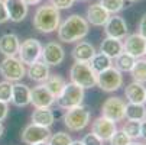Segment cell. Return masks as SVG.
Segmentation results:
<instances>
[{
  "label": "cell",
  "instance_id": "1",
  "mask_svg": "<svg viewBox=\"0 0 146 145\" xmlns=\"http://www.w3.org/2000/svg\"><path fill=\"white\" fill-rule=\"evenodd\" d=\"M58 39L61 42L71 44L84 39L90 32V23L80 15H71L58 26Z\"/></svg>",
  "mask_w": 146,
  "mask_h": 145
},
{
  "label": "cell",
  "instance_id": "2",
  "mask_svg": "<svg viewBox=\"0 0 146 145\" xmlns=\"http://www.w3.org/2000/svg\"><path fill=\"white\" fill-rule=\"evenodd\" d=\"M61 23V13L52 3H45L39 6L33 15L32 25L38 32L52 33L58 29Z\"/></svg>",
  "mask_w": 146,
  "mask_h": 145
},
{
  "label": "cell",
  "instance_id": "3",
  "mask_svg": "<svg viewBox=\"0 0 146 145\" xmlns=\"http://www.w3.org/2000/svg\"><path fill=\"white\" fill-rule=\"evenodd\" d=\"M90 118H91L90 108L84 105H78L67 109V112L64 113V125L71 132H80L88 126Z\"/></svg>",
  "mask_w": 146,
  "mask_h": 145
},
{
  "label": "cell",
  "instance_id": "4",
  "mask_svg": "<svg viewBox=\"0 0 146 145\" xmlns=\"http://www.w3.org/2000/svg\"><path fill=\"white\" fill-rule=\"evenodd\" d=\"M71 83H75L82 89H91L97 84V74L93 71L88 63H75L70 68Z\"/></svg>",
  "mask_w": 146,
  "mask_h": 145
},
{
  "label": "cell",
  "instance_id": "5",
  "mask_svg": "<svg viewBox=\"0 0 146 145\" xmlns=\"http://www.w3.org/2000/svg\"><path fill=\"white\" fill-rule=\"evenodd\" d=\"M84 97H86V93H84V89L80 87L75 83H67L64 90L61 92V94L55 99V103L61 108V109H70V108H74V106H78V105H82L84 102Z\"/></svg>",
  "mask_w": 146,
  "mask_h": 145
},
{
  "label": "cell",
  "instance_id": "6",
  "mask_svg": "<svg viewBox=\"0 0 146 145\" xmlns=\"http://www.w3.org/2000/svg\"><path fill=\"white\" fill-rule=\"evenodd\" d=\"M26 74L25 64L19 58L15 57H5L0 61V76L10 83L20 81Z\"/></svg>",
  "mask_w": 146,
  "mask_h": 145
},
{
  "label": "cell",
  "instance_id": "7",
  "mask_svg": "<svg viewBox=\"0 0 146 145\" xmlns=\"http://www.w3.org/2000/svg\"><path fill=\"white\" fill-rule=\"evenodd\" d=\"M103 92L113 93L117 92L120 87H123V73H120L116 67H109L97 74V84Z\"/></svg>",
  "mask_w": 146,
  "mask_h": 145
},
{
  "label": "cell",
  "instance_id": "8",
  "mask_svg": "<svg viewBox=\"0 0 146 145\" xmlns=\"http://www.w3.org/2000/svg\"><path fill=\"white\" fill-rule=\"evenodd\" d=\"M40 54H42V44L35 38H28L19 45L17 55L23 64L31 65V64L36 63L40 58Z\"/></svg>",
  "mask_w": 146,
  "mask_h": 145
},
{
  "label": "cell",
  "instance_id": "9",
  "mask_svg": "<svg viewBox=\"0 0 146 145\" xmlns=\"http://www.w3.org/2000/svg\"><path fill=\"white\" fill-rule=\"evenodd\" d=\"M126 103L120 97H109L101 106V116L113 122H121L124 119Z\"/></svg>",
  "mask_w": 146,
  "mask_h": 145
},
{
  "label": "cell",
  "instance_id": "10",
  "mask_svg": "<svg viewBox=\"0 0 146 145\" xmlns=\"http://www.w3.org/2000/svg\"><path fill=\"white\" fill-rule=\"evenodd\" d=\"M51 135L52 132L49 131V128L36 125V123H29L28 126L23 128L22 134H20V139H22V142L31 145L36 142H48Z\"/></svg>",
  "mask_w": 146,
  "mask_h": 145
},
{
  "label": "cell",
  "instance_id": "11",
  "mask_svg": "<svg viewBox=\"0 0 146 145\" xmlns=\"http://www.w3.org/2000/svg\"><path fill=\"white\" fill-rule=\"evenodd\" d=\"M40 58H42V61L45 64H48L49 67L51 65L52 67L61 65L65 59V49L58 42H48L45 47H42Z\"/></svg>",
  "mask_w": 146,
  "mask_h": 145
},
{
  "label": "cell",
  "instance_id": "12",
  "mask_svg": "<svg viewBox=\"0 0 146 145\" xmlns=\"http://www.w3.org/2000/svg\"><path fill=\"white\" fill-rule=\"evenodd\" d=\"M123 51L130 54L132 57H135L136 59L143 58L145 57V51H146V39L139 35V33H132V35H126L123 38Z\"/></svg>",
  "mask_w": 146,
  "mask_h": 145
},
{
  "label": "cell",
  "instance_id": "13",
  "mask_svg": "<svg viewBox=\"0 0 146 145\" xmlns=\"http://www.w3.org/2000/svg\"><path fill=\"white\" fill-rule=\"evenodd\" d=\"M103 28H104V33H106L107 36L116 38V39H123L129 32L126 20H124L121 16H119V15L110 16Z\"/></svg>",
  "mask_w": 146,
  "mask_h": 145
},
{
  "label": "cell",
  "instance_id": "14",
  "mask_svg": "<svg viewBox=\"0 0 146 145\" xmlns=\"http://www.w3.org/2000/svg\"><path fill=\"white\" fill-rule=\"evenodd\" d=\"M116 131H117L116 122H113V120H110L107 118H104V116H98L91 123V132L96 134L103 142L109 141Z\"/></svg>",
  "mask_w": 146,
  "mask_h": 145
},
{
  "label": "cell",
  "instance_id": "15",
  "mask_svg": "<svg viewBox=\"0 0 146 145\" xmlns=\"http://www.w3.org/2000/svg\"><path fill=\"white\" fill-rule=\"evenodd\" d=\"M54 103H55V97L49 93V90L44 84H39V86L31 89V105L35 109L51 108Z\"/></svg>",
  "mask_w": 146,
  "mask_h": 145
},
{
  "label": "cell",
  "instance_id": "16",
  "mask_svg": "<svg viewBox=\"0 0 146 145\" xmlns=\"http://www.w3.org/2000/svg\"><path fill=\"white\" fill-rule=\"evenodd\" d=\"M5 5L7 9L9 20L15 23H19L28 16L29 6L23 2V0H5Z\"/></svg>",
  "mask_w": 146,
  "mask_h": 145
},
{
  "label": "cell",
  "instance_id": "17",
  "mask_svg": "<svg viewBox=\"0 0 146 145\" xmlns=\"http://www.w3.org/2000/svg\"><path fill=\"white\" fill-rule=\"evenodd\" d=\"M96 52L97 51L93 44L87 42V41H78L71 51V57L77 63H90V59L94 57Z\"/></svg>",
  "mask_w": 146,
  "mask_h": 145
},
{
  "label": "cell",
  "instance_id": "18",
  "mask_svg": "<svg viewBox=\"0 0 146 145\" xmlns=\"http://www.w3.org/2000/svg\"><path fill=\"white\" fill-rule=\"evenodd\" d=\"M86 17H87V22L91 23L93 26H104V23L110 17V13L100 3H93L91 6H88Z\"/></svg>",
  "mask_w": 146,
  "mask_h": 145
},
{
  "label": "cell",
  "instance_id": "19",
  "mask_svg": "<svg viewBox=\"0 0 146 145\" xmlns=\"http://www.w3.org/2000/svg\"><path fill=\"white\" fill-rule=\"evenodd\" d=\"M15 106L17 108H25L31 105V89L26 84L16 81L12 89V100H10Z\"/></svg>",
  "mask_w": 146,
  "mask_h": 145
},
{
  "label": "cell",
  "instance_id": "20",
  "mask_svg": "<svg viewBox=\"0 0 146 145\" xmlns=\"http://www.w3.org/2000/svg\"><path fill=\"white\" fill-rule=\"evenodd\" d=\"M20 41L16 33H5L0 36V54L5 57H15L19 51Z\"/></svg>",
  "mask_w": 146,
  "mask_h": 145
},
{
  "label": "cell",
  "instance_id": "21",
  "mask_svg": "<svg viewBox=\"0 0 146 145\" xmlns=\"http://www.w3.org/2000/svg\"><path fill=\"white\" fill-rule=\"evenodd\" d=\"M124 96H126L127 102H130V103H145L146 87L143 86V83L133 80L124 89Z\"/></svg>",
  "mask_w": 146,
  "mask_h": 145
},
{
  "label": "cell",
  "instance_id": "22",
  "mask_svg": "<svg viewBox=\"0 0 146 145\" xmlns=\"http://www.w3.org/2000/svg\"><path fill=\"white\" fill-rule=\"evenodd\" d=\"M26 73H28L29 78L32 81H36V83H44L49 77V74H51L49 65L45 64L44 61H39V59L36 61V63H33V64L29 65V68L26 70Z\"/></svg>",
  "mask_w": 146,
  "mask_h": 145
},
{
  "label": "cell",
  "instance_id": "23",
  "mask_svg": "<svg viewBox=\"0 0 146 145\" xmlns=\"http://www.w3.org/2000/svg\"><path fill=\"white\" fill-rule=\"evenodd\" d=\"M123 51V42L121 39H116V38H104L100 44V52L106 54L107 57H110L111 59H114L120 52Z\"/></svg>",
  "mask_w": 146,
  "mask_h": 145
},
{
  "label": "cell",
  "instance_id": "24",
  "mask_svg": "<svg viewBox=\"0 0 146 145\" xmlns=\"http://www.w3.org/2000/svg\"><path fill=\"white\" fill-rule=\"evenodd\" d=\"M32 123H36V125L40 126H52V123L55 122V115L51 110V108H38L32 112Z\"/></svg>",
  "mask_w": 146,
  "mask_h": 145
},
{
  "label": "cell",
  "instance_id": "25",
  "mask_svg": "<svg viewBox=\"0 0 146 145\" xmlns=\"http://www.w3.org/2000/svg\"><path fill=\"white\" fill-rule=\"evenodd\" d=\"M65 84H67L65 78L62 77V76H59V74H49V77L44 81V86L49 90V93H51L55 99L61 94L62 90H64Z\"/></svg>",
  "mask_w": 146,
  "mask_h": 145
},
{
  "label": "cell",
  "instance_id": "26",
  "mask_svg": "<svg viewBox=\"0 0 146 145\" xmlns=\"http://www.w3.org/2000/svg\"><path fill=\"white\" fill-rule=\"evenodd\" d=\"M136 63V58L130 54L121 51L114 59H113V67H116L120 73H130L133 65Z\"/></svg>",
  "mask_w": 146,
  "mask_h": 145
},
{
  "label": "cell",
  "instance_id": "27",
  "mask_svg": "<svg viewBox=\"0 0 146 145\" xmlns=\"http://www.w3.org/2000/svg\"><path fill=\"white\" fill-rule=\"evenodd\" d=\"M124 119L129 120H143L146 119V108L145 103H127L124 110Z\"/></svg>",
  "mask_w": 146,
  "mask_h": 145
},
{
  "label": "cell",
  "instance_id": "28",
  "mask_svg": "<svg viewBox=\"0 0 146 145\" xmlns=\"http://www.w3.org/2000/svg\"><path fill=\"white\" fill-rule=\"evenodd\" d=\"M90 67L93 68V71L96 74L104 71V70H107L109 67L113 65V59L110 57H107L106 54H103V52H96L94 57L90 59Z\"/></svg>",
  "mask_w": 146,
  "mask_h": 145
},
{
  "label": "cell",
  "instance_id": "29",
  "mask_svg": "<svg viewBox=\"0 0 146 145\" xmlns=\"http://www.w3.org/2000/svg\"><path fill=\"white\" fill-rule=\"evenodd\" d=\"M130 74H132L135 81L146 83V59H143V58L136 59V63H135Z\"/></svg>",
  "mask_w": 146,
  "mask_h": 145
},
{
  "label": "cell",
  "instance_id": "30",
  "mask_svg": "<svg viewBox=\"0 0 146 145\" xmlns=\"http://www.w3.org/2000/svg\"><path fill=\"white\" fill-rule=\"evenodd\" d=\"M121 131L126 134L132 141L135 139H139L140 138V122L139 120H126L123 123V128Z\"/></svg>",
  "mask_w": 146,
  "mask_h": 145
},
{
  "label": "cell",
  "instance_id": "31",
  "mask_svg": "<svg viewBox=\"0 0 146 145\" xmlns=\"http://www.w3.org/2000/svg\"><path fill=\"white\" fill-rule=\"evenodd\" d=\"M110 15H116L124 7V0H100L98 2Z\"/></svg>",
  "mask_w": 146,
  "mask_h": 145
},
{
  "label": "cell",
  "instance_id": "32",
  "mask_svg": "<svg viewBox=\"0 0 146 145\" xmlns=\"http://www.w3.org/2000/svg\"><path fill=\"white\" fill-rule=\"evenodd\" d=\"M72 142V138L67 132H56L49 136L48 145H70Z\"/></svg>",
  "mask_w": 146,
  "mask_h": 145
},
{
  "label": "cell",
  "instance_id": "33",
  "mask_svg": "<svg viewBox=\"0 0 146 145\" xmlns=\"http://www.w3.org/2000/svg\"><path fill=\"white\" fill-rule=\"evenodd\" d=\"M12 89H13V84L10 81L7 80L0 81V100L9 103L12 100Z\"/></svg>",
  "mask_w": 146,
  "mask_h": 145
},
{
  "label": "cell",
  "instance_id": "34",
  "mask_svg": "<svg viewBox=\"0 0 146 145\" xmlns=\"http://www.w3.org/2000/svg\"><path fill=\"white\" fill-rule=\"evenodd\" d=\"M130 138L124 134L123 131H116L114 134H113V136L109 139V142H110V145H129L130 144Z\"/></svg>",
  "mask_w": 146,
  "mask_h": 145
},
{
  "label": "cell",
  "instance_id": "35",
  "mask_svg": "<svg viewBox=\"0 0 146 145\" xmlns=\"http://www.w3.org/2000/svg\"><path fill=\"white\" fill-rule=\"evenodd\" d=\"M81 141H82V144H84V145H103V141L96 134H93V132L87 134Z\"/></svg>",
  "mask_w": 146,
  "mask_h": 145
},
{
  "label": "cell",
  "instance_id": "36",
  "mask_svg": "<svg viewBox=\"0 0 146 145\" xmlns=\"http://www.w3.org/2000/svg\"><path fill=\"white\" fill-rule=\"evenodd\" d=\"M75 0H51V3L58 9V10H62V9H70L72 5H74Z\"/></svg>",
  "mask_w": 146,
  "mask_h": 145
},
{
  "label": "cell",
  "instance_id": "37",
  "mask_svg": "<svg viewBox=\"0 0 146 145\" xmlns=\"http://www.w3.org/2000/svg\"><path fill=\"white\" fill-rule=\"evenodd\" d=\"M6 22H9L7 9L5 5V0H0V23H6Z\"/></svg>",
  "mask_w": 146,
  "mask_h": 145
},
{
  "label": "cell",
  "instance_id": "38",
  "mask_svg": "<svg viewBox=\"0 0 146 145\" xmlns=\"http://www.w3.org/2000/svg\"><path fill=\"white\" fill-rule=\"evenodd\" d=\"M9 115V103L0 100V122H3Z\"/></svg>",
  "mask_w": 146,
  "mask_h": 145
},
{
  "label": "cell",
  "instance_id": "39",
  "mask_svg": "<svg viewBox=\"0 0 146 145\" xmlns=\"http://www.w3.org/2000/svg\"><path fill=\"white\" fill-rule=\"evenodd\" d=\"M137 33L142 35L145 39H146V13L140 17L139 20V26H137Z\"/></svg>",
  "mask_w": 146,
  "mask_h": 145
},
{
  "label": "cell",
  "instance_id": "40",
  "mask_svg": "<svg viewBox=\"0 0 146 145\" xmlns=\"http://www.w3.org/2000/svg\"><path fill=\"white\" fill-rule=\"evenodd\" d=\"M140 138L146 141V119L140 120Z\"/></svg>",
  "mask_w": 146,
  "mask_h": 145
},
{
  "label": "cell",
  "instance_id": "41",
  "mask_svg": "<svg viewBox=\"0 0 146 145\" xmlns=\"http://www.w3.org/2000/svg\"><path fill=\"white\" fill-rule=\"evenodd\" d=\"M23 2H25L28 6H35V5H39L42 0H23Z\"/></svg>",
  "mask_w": 146,
  "mask_h": 145
},
{
  "label": "cell",
  "instance_id": "42",
  "mask_svg": "<svg viewBox=\"0 0 146 145\" xmlns=\"http://www.w3.org/2000/svg\"><path fill=\"white\" fill-rule=\"evenodd\" d=\"M70 145H84V144H82V141H80V139H77V141H72Z\"/></svg>",
  "mask_w": 146,
  "mask_h": 145
},
{
  "label": "cell",
  "instance_id": "43",
  "mask_svg": "<svg viewBox=\"0 0 146 145\" xmlns=\"http://www.w3.org/2000/svg\"><path fill=\"white\" fill-rule=\"evenodd\" d=\"M129 145H145V144H142V142H139V141H136V139H135V141H130V144H129Z\"/></svg>",
  "mask_w": 146,
  "mask_h": 145
},
{
  "label": "cell",
  "instance_id": "44",
  "mask_svg": "<svg viewBox=\"0 0 146 145\" xmlns=\"http://www.w3.org/2000/svg\"><path fill=\"white\" fill-rule=\"evenodd\" d=\"M3 132H5V126L2 125V122H0V136L3 135Z\"/></svg>",
  "mask_w": 146,
  "mask_h": 145
},
{
  "label": "cell",
  "instance_id": "45",
  "mask_svg": "<svg viewBox=\"0 0 146 145\" xmlns=\"http://www.w3.org/2000/svg\"><path fill=\"white\" fill-rule=\"evenodd\" d=\"M31 145H48V142H36V144H31Z\"/></svg>",
  "mask_w": 146,
  "mask_h": 145
},
{
  "label": "cell",
  "instance_id": "46",
  "mask_svg": "<svg viewBox=\"0 0 146 145\" xmlns=\"http://www.w3.org/2000/svg\"><path fill=\"white\" fill-rule=\"evenodd\" d=\"M127 2H136V0H127Z\"/></svg>",
  "mask_w": 146,
  "mask_h": 145
},
{
  "label": "cell",
  "instance_id": "47",
  "mask_svg": "<svg viewBox=\"0 0 146 145\" xmlns=\"http://www.w3.org/2000/svg\"><path fill=\"white\" fill-rule=\"evenodd\" d=\"M80 2H86V0H80Z\"/></svg>",
  "mask_w": 146,
  "mask_h": 145
},
{
  "label": "cell",
  "instance_id": "48",
  "mask_svg": "<svg viewBox=\"0 0 146 145\" xmlns=\"http://www.w3.org/2000/svg\"><path fill=\"white\" fill-rule=\"evenodd\" d=\"M145 103H146V97H145Z\"/></svg>",
  "mask_w": 146,
  "mask_h": 145
},
{
  "label": "cell",
  "instance_id": "49",
  "mask_svg": "<svg viewBox=\"0 0 146 145\" xmlns=\"http://www.w3.org/2000/svg\"><path fill=\"white\" fill-rule=\"evenodd\" d=\"M145 57H146V51H145Z\"/></svg>",
  "mask_w": 146,
  "mask_h": 145
},
{
  "label": "cell",
  "instance_id": "50",
  "mask_svg": "<svg viewBox=\"0 0 146 145\" xmlns=\"http://www.w3.org/2000/svg\"><path fill=\"white\" fill-rule=\"evenodd\" d=\"M145 145H146V144H145Z\"/></svg>",
  "mask_w": 146,
  "mask_h": 145
}]
</instances>
